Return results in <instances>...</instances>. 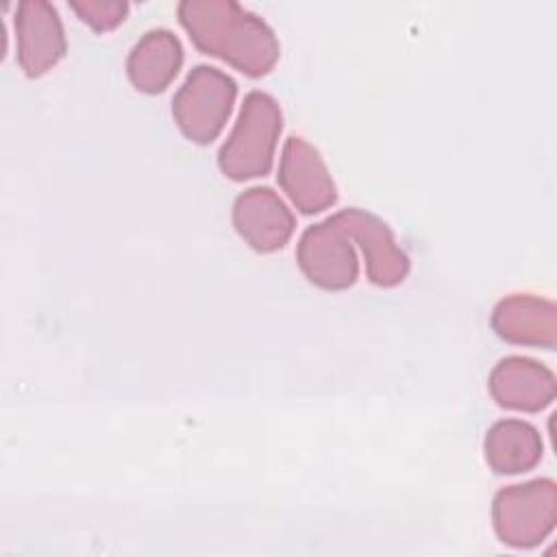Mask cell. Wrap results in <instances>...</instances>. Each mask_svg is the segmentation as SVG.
I'll return each instance as SVG.
<instances>
[{
	"instance_id": "6da1fadb",
	"label": "cell",
	"mask_w": 557,
	"mask_h": 557,
	"mask_svg": "<svg viewBox=\"0 0 557 557\" xmlns=\"http://www.w3.org/2000/svg\"><path fill=\"white\" fill-rule=\"evenodd\" d=\"M176 15L200 52L250 78L265 76L281 57L274 28L235 0H181Z\"/></svg>"
},
{
	"instance_id": "7a4b0ae2",
	"label": "cell",
	"mask_w": 557,
	"mask_h": 557,
	"mask_svg": "<svg viewBox=\"0 0 557 557\" xmlns=\"http://www.w3.org/2000/svg\"><path fill=\"white\" fill-rule=\"evenodd\" d=\"M283 128V113L265 91L244 96L237 122L218 150V165L231 181L265 176L272 170L274 148Z\"/></svg>"
},
{
	"instance_id": "3957f363",
	"label": "cell",
	"mask_w": 557,
	"mask_h": 557,
	"mask_svg": "<svg viewBox=\"0 0 557 557\" xmlns=\"http://www.w3.org/2000/svg\"><path fill=\"white\" fill-rule=\"evenodd\" d=\"M557 522V483L548 476L505 485L492 500V524L511 548L542 544Z\"/></svg>"
},
{
	"instance_id": "277c9868",
	"label": "cell",
	"mask_w": 557,
	"mask_h": 557,
	"mask_svg": "<svg viewBox=\"0 0 557 557\" xmlns=\"http://www.w3.org/2000/svg\"><path fill=\"white\" fill-rule=\"evenodd\" d=\"M237 98V83L220 67L198 63L172 98V117L194 144H211L224 128Z\"/></svg>"
},
{
	"instance_id": "5b68a950",
	"label": "cell",
	"mask_w": 557,
	"mask_h": 557,
	"mask_svg": "<svg viewBox=\"0 0 557 557\" xmlns=\"http://www.w3.org/2000/svg\"><path fill=\"white\" fill-rule=\"evenodd\" d=\"M296 261L302 274L329 292L348 289L359 276V261L352 239L329 215L307 226L296 246Z\"/></svg>"
},
{
	"instance_id": "8992f818",
	"label": "cell",
	"mask_w": 557,
	"mask_h": 557,
	"mask_svg": "<svg viewBox=\"0 0 557 557\" xmlns=\"http://www.w3.org/2000/svg\"><path fill=\"white\" fill-rule=\"evenodd\" d=\"M15 57L28 78L52 70L65 54L67 41L61 15L48 0H22L13 15Z\"/></svg>"
},
{
	"instance_id": "52a82bcc",
	"label": "cell",
	"mask_w": 557,
	"mask_h": 557,
	"mask_svg": "<svg viewBox=\"0 0 557 557\" xmlns=\"http://www.w3.org/2000/svg\"><path fill=\"white\" fill-rule=\"evenodd\" d=\"M276 181L294 207L305 215L320 213L337 200V189L322 154L300 135H289L285 139Z\"/></svg>"
},
{
	"instance_id": "ba28073f",
	"label": "cell",
	"mask_w": 557,
	"mask_h": 557,
	"mask_svg": "<svg viewBox=\"0 0 557 557\" xmlns=\"http://www.w3.org/2000/svg\"><path fill=\"white\" fill-rule=\"evenodd\" d=\"M333 222L361 246L366 257V272L376 287H396L409 274V257L396 244L392 228L374 213L348 207L331 215Z\"/></svg>"
},
{
	"instance_id": "9c48e42d",
	"label": "cell",
	"mask_w": 557,
	"mask_h": 557,
	"mask_svg": "<svg viewBox=\"0 0 557 557\" xmlns=\"http://www.w3.org/2000/svg\"><path fill=\"white\" fill-rule=\"evenodd\" d=\"M233 226L252 250L268 255L289 242L296 218L272 187L252 185L233 202Z\"/></svg>"
},
{
	"instance_id": "30bf717a",
	"label": "cell",
	"mask_w": 557,
	"mask_h": 557,
	"mask_svg": "<svg viewBox=\"0 0 557 557\" xmlns=\"http://www.w3.org/2000/svg\"><path fill=\"white\" fill-rule=\"evenodd\" d=\"M487 387L500 407L535 413L555 400L557 379L548 366L531 357L509 355L492 368Z\"/></svg>"
},
{
	"instance_id": "8fae6325",
	"label": "cell",
	"mask_w": 557,
	"mask_h": 557,
	"mask_svg": "<svg viewBox=\"0 0 557 557\" xmlns=\"http://www.w3.org/2000/svg\"><path fill=\"white\" fill-rule=\"evenodd\" d=\"M490 324L509 344L548 350L557 344V305L537 294H509L500 298L492 309Z\"/></svg>"
},
{
	"instance_id": "7c38bea8",
	"label": "cell",
	"mask_w": 557,
	"mask_h": 557,
	"mask_svg": "<svg viewBox=\"0 0 557 557\" xmlns=\"http://www.w3.org/2000/svg\"><path fill=\"white\" fill-rule=\"evenodd\" d=\"M183 44L170 28L146 30L126 57V74L141 94H161L183 65Z\"/></svg>"
},
{
	"instance_id": "4fadbf2b",
	"label": "cell",
	"mask_w": 557,
	"mask_h": 557,
	"mask_svg": "<svg viewBox=\"0 0 557 557\" xmlns=\"http://www.w3.org/2000/svg\"><path fill=\"white\" fill-rule=\"evenodd\" d=\"M544 453L540 431L518 418L494 422L483 440V455L496 474H520L533 470Z\"/></svg>"
},
{
	"instance_id": "5bb4252c",
	"label": "cell",
	"mask_w": 557,
	"mask_h": 557,
	"mask_svg": "<svg viewBox=\"0 0 557 557\" xmlns=\"http://www.w3.org/2000/svg\"><path fill=\"white\" fill-rule=\"evenodd\" d=\"M70 7L96 33H107L120 26L128 13L126 0H72Z\"/></svg>"
}]
</instances>
